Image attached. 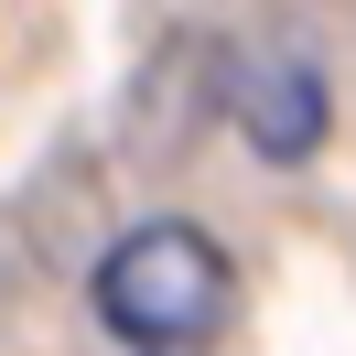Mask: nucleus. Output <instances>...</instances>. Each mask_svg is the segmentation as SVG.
<instances>
[{
    "label": "nucleus",
    "mask_w": 356,
    "mask_h": 356,
    "mask_svg": "<svg viewBox=\"0 0 356 356\" xmlns=\"http://www.w3.org/2000/svg\"><path fill=\"white\" fill-rule=\"evenodd\" d=\"M87 302L130 356H205L227 334V313H238V259L195 216H140V227L108 238Z\"/></svg>",
    "instance_id": "1"
},
{
    "label": "nucleus",
    "mask_w": 356,
    "mask_h": 356,
    "mask_svg": "<svg viewBox=\"0 0 356 356\" xmlns=\"http://www.w3.org/2000/svg\"><path fill=\"white\" fill-rule=\"evenodd\" d=\"M227 119H238V140L259 162H313L334 140V87H324V65L313 54H291V44H270V54H238L227 65Z\"/></svg>",
    "instance_id": "2"
}]
</instances>
